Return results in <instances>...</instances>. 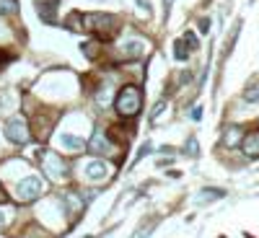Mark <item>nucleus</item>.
Wrapping results in <instances>:
<instances>
[{
    "label": "nucleus",
    "instance_id": "obj_1",
    "mask_svg": "<svg viewBox=\"0 0 259 238\" xmlns=\"http://www.w3.org/2000/svg\"><path fill=\"white\" fill-rule=\"evenodd\" d=\"M68 24L73 29H80V31H91L101 39H112L117 34L114 16H106V13H73L68 18Z\"/></svg>",
    "mask_w": 259,
    "mask_h": 238
},
{
    "label": "nucleus",
    "instance_id": "obj_2",
    "mask_svg": "<svg viewBox=\"0 0 259 238\" xmlns=\"http://www.w3.org/2000/svg\"><path fill=\"white\" fill-rule=\"evenodd\" d=\"M114 106H117V112H119L122 117H138L140 106H143V93H140V88H138V85H124V88L117 93Z\"/></svg>",
    "mask_w": 259,
    "mask_h": 238
},
{
    "label": "nucleus",
    "instance_id": "obj_3",
    "mask_svg": "<svg viewBox=\"0 0 259 238\" xmlns=\"http://www.w3.org/2000/svg\"><path fill=\"white\" fill-rule=\"evenodd\" d=\"M6 135H8V140H13V142H18V145H24V142L31 140L29 127L24 124V119H18V117L6 122Z\"/></svg>",
    "mask_w": 259,
    "mask_h": 238
},
{
    "label": "nucleus",
    "instance_id": "obj_4",
    "mask_svg": "<svg viewBox=\"0 0 259 238\" xmlns=\"http://www.w3.org/2000/svg\"><path fill=\"white\" fill-rule=\"evenodd\" d=\"M41 194V179L39 176H29L18 184V200L21 202H34Z\"/></svg>",
    "mask_w": 259,
    "mask_h": 238
},
{
    "label": "nucleus",
    "instance_id": "obj_5",
    "mask_svg": "<svg viewBox=\"0 0 259 238\" xmlns=\"http://www.w3.org/2000/svg\"><path fill=\"white\" fill-rule=\"evenodd\" d=\"M41 163H45V171L52 179H60L65 174V161L57 153H45V156H41Z\"/></svg>",
    "mask_w": 259,
    "mask_h": 238
},
{
    "label": "nucleus",
    "instance_id": "obj_6",
    "mask_svg": "<svg viewBox=\"0 0 259 238\" xmlns=\"http://www.w3.org/2000/svg\"><path fill=\"white\" fill-rule=\"evenodd\" d=\"M89 153H96V156H101V153H112L109 135H106V132H96V135L91 137V142H89Z\"/></svg>",
    "mask_w": 259,
    "mask_h": 238
},
{
    "label": "nucleus",
    "instance_id": "obj_7",
    "mask_svg": "<svg viewBox=\"0 0 259 238\" xmlns=\"http://www.w3.org/2000/svg\"><path fill=\"white\" fill-rule=\"evenodd\" d=\"M106 174H109V168H106V163H101V161H94V163L85 166V176H89L91 181L106 179Z\"/></svg>",
    "mask_w": 259,
    "mask_h": 238
},
{
    "label": "nucleus",
    "instance_id": "obj_8",
    "mask_svg": "<svg viewBox=\"0 0 259 238\" xmlns=\"http://www.w3.org/2000/svg\"><path fill=\"white\" fill-rule=\"evenodd\" d=\"M143 50H145L143 41H140V39H133V41H127V44L122 47V57H124V60H135V57L143 55Z\"/></svg>",
    "mask_w": 259,
    "mask_h": 238
},
{
    "label": "nucleus",
    "instance_id": "obj_9",
    "mask_svg": "<svg viewBox=\"0 0 259 238\" xmlns=\"http://www.w3.org/2000/svg\"><path fill=\"white\" fill-rule=\"evenodd\" d=\"M244 153L249 158H259V132H249L244 137Z\"/></svg>",
    "mask_w": 259,
    "mask_h": 238
},
{
    "label": "nucleus",
    "instance_id": "obj_10",
    "mask_svg": "<svg viewBox=\"0 0 259 238\" xmlns=\"http://www.w3.org/2000/svg\"><path fill=\"white\" fill-rule=\"evenodd\" d=\"M39 16L47 21V24H55V3H39Z\"/></svg>",
    "mask_w": 259,
    "mask_h": 238
},
{
    "label": "nucleus",
    "instance_id": "obj_11",
    "mask_svg": "<svg viewBox=\"0 0 259 238\" xmlns=\"http://www.w3.org/2000/svg\"><path fill=\"white\" fill-rule=\"evenodd\" d=\"M16 8H18V3H16V0H0V13H3V16H8V13H16Z\"/></svg>",
    "mask_w": 259,
    "mask_h": 238
},
{
    "label": "nucleus",
    "instance_id": "obj_12",
    "mask_svg": "<svg viewBox=\"0 0 259 238\" xmlns=\"http://www.w3.org/2000/svg\"><path fill=\"white\" fill-rule=\"evenodd\" d=\"M62 145H68V148H80L83 140H80V137H73V135H62Z\"/></svg>",
    "mask_w": 259,
    "mask_h": 238
},
{
    "label": "nucleus",
    "instance_id": "obj_13",
    "mask_svg": "<svg viewBox=\"0 0 259 238\" xmlns=\"http://www.w3.org/2000/svg\"><path fill=\"white\" fill-rule=\"evenodd\" d=\"M236 132H239L236 127H231V129H228V135H226V145H233V142H236Z\"/></svg>",
    "mask_w": 259,
    "mask_h": 238
},
{
    "label": "nucleus",
    "instance_id": "obj_14",
    "mask_svg": "<svg viewBox=\"0 0 259 238\" xmlns=\"http://www.w3.org/2000/svg\"><path fill=\"white\" fill-rule=\"evenodd\" d=\"M259 99V88H249V93H246V101H256Z\"/></svg>",
    "mask_w": 259,
    "mask_h": 238
},
{
    "label": "nucleus",
    "instance_id": "obj_15",
    "mask_svg": "<svg viewBox=\"0 0 259 238\" xmlns=\"http://www.w3.org/2000/svg\"><path fill=\"white\" fill-rule=\"evenodd\" d=\"M207 26H210V21H207V18H202V21H200V31H210Z\"/></svg>",
    "mask_w": 259,
    "mask_h": 238
},
{
    "label": "nucleus",
    "instance_id": "obj_16",
    "mask_svg": "<svg viewBox=\"0 0 259 238\" xmlns=\"http://www.w3.org/2000/svg\"><path fill=\"white\" fill-rule=\"evenodd\" d=\"M3 223H6V215H3V207H0V228H3Z\"/></svg>",
    "mask_w": 259,
    "mask_h": 238
},
{
    "label": "nucleus",
    "instance_id": "obj_17",
    "mask_svg": "<svg viewBox=\"0 0 259 238\" xmlns=\"http://www.w3.org/2000/svg\"><path fill=\"white\" fill-rule=\"evenodd\" d=\"M3 60H6V57H3V52H0V62H3Z\"/></svg>",
    "mask_w": 259,
    "mask_h": 238
}]
</instances>
